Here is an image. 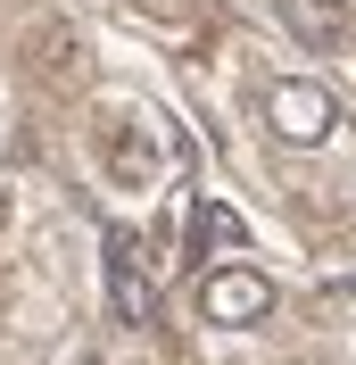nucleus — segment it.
<instances>
[{
	"instance_id": "obj_1",
	"label": "nucleus",
	"mask_w": 356,
	"mask_h": 365,
	"mask_svg": "<svg viewBox=\"0 0 356 365\" xmlns=\"http://www.w3.org/2000/svg\"><path fill=\"white\" fill-rule=\"evenodd\" d=\"M266 125L290 141V150H315V141H332L340 100L315 83V75H282V83H266Z\"/></svg>"
},
{
	"instance_id": "obj_3",
	"label": "nucleus",
	"mask_w": 356,
	"mask_h": 365,
	"mask_svg": "<svg viewBox=\"0 0 356 365\" xmlns=\"http://www.w3.org/2000/svg\"><path fill=\"white\" fill-rule=\"evenodd\" d=\"M108 307L116 324H157V282H150V257L125 225H108Z\"/></svg>"
},
{
	"instance_id": "obj_2",
	"label": "nucleus",
	"mask_w": 356,
	"mask_h": 365,
	"mask_svg": "<svg viewBox=\"0 0 356 365\" xmlns=\"http://www.w3.org/2000/svg\"><path fill=\"white\" fill-rule=\"evenodd\" d=\"M199 316L232 324V332H241V324H266L273 316V282L257 266H207L199 274Z\"/></svg>"
},
{
	"instance_id": "obj_4",
	"label": "nucleus",
	"mask_w": 356,
	"mask_h": 365,
	"mask_svg": "<svg viewBox=\"0 0 356 365\" xmlns=\"http://www.w3.org/2000/svg\"><path fill=\"white\" fill-rule=\"evenodd\" d=\"M224 250H248V225L224 200H199V216H191V257H224Z\"/></svg>"
},
{
	"instance_id": "obj_5",
	"label": "nucleus",
	"mask_w": 356,
	"mask_h": 365,
	"mask_svg": "<svg viewBox=\"0 0 356 365\" xmlns=\"http://www.w3.org/2000/svg\"><path fill=\"white\" fill-rule=\"evenodd\" d=\"M282 17H290V34H307V42H340V34H348V9H340V0H282Z\"/></svg>"
},
{
	"instance_id": "obj_6",
	"label": "nucleus",
	"mask_w": 356,
	"mask_h": 365,
	"mask_svg": "<svg viewBox=\"0 0 356 365\" xmlns=\"http://www.w3.org/2000/svg\"><path fill=\"white\" fill-rule=\"evenodd\" d=\"M150 133H157V125H133V133H125V141L108 150V158H116V175H125V182H150V175H157V158H150Z\"/></svg>"
}]
</instances>
